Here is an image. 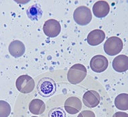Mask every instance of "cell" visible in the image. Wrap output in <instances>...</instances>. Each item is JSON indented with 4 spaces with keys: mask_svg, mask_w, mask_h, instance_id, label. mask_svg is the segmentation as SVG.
Instances as JSON below:
<instances>
[{
    "mask_svg": "<svg viewBox=\"0 0 128 117\" xmlns=\"http://www.w3.org/2000/svg\"><path fill=\"white\" fill-rule=\"evenodd\" d=\"M16 86L19 92L23 94H28L34 90L35 82L30 76L24 74L18 78L16 82Z\"/></svg>",
    "mask_w": 128,
    "mask_h": 117,
    "instance_id": "5",
    "label": "cell"
},
{
    "mask_svg": "<svg viewBox=\"0 0 128 117\" xmlns=\"http://www.w3.org/2000/svg\"><path fill=\"white\" fill-rule=\"evenodd\" d=\"M124 48V44L121 38L117 36H112L106 40L103 48L105 52L109 56H115L121 52Z\"/></svg>",
    "mask_w": 128,
    "mask_h": 117,
    "instance_id": "3",
    "label": "cell"
},
{
    "mask_svg": "<svg viewBox=\"0 0 128 117\" xmlns=\"http://www.w3.org/2000/svg\"><path fill=\"white\" fill-rule=\"evenodd\" d=\"M48 117H66V115L62 108L55 107L49 111Z\"/></svg>",
    "mask_w": 128,
    "mask_h": 117,
    "instance_id": "18",
    "label": "cell"
},
{
    "mask_svg": "<svg viewBox=\"0 0 128 117\" xmlns=\"http://www.w3.org/2000/svg\"><path fill=\"white\" fill-rule=\"evenodd\" d=\"M64 109L70 115H75L80 112L82 109V102L78 97L70 96L66 100Z\"/></svg>",
    "mask_w": 128,
    "mask_h": 117,
    "instance_id": "9",
    "label": "cell"
},
{
    "mask_svg": "<svg viewBox=\"0 0 128 117\" xmlns=\"http://www.w3.org/2000/svg\"><path fill=\"white\" fill-rule=\"evenodd\" d=\"M112 66L118 72H124L128 70V58L126 55H119L113 60Z\"/></svg>",
    "mask_w": 128,
    "mask_h": 117,
    "instance_id": "13",
    "label": "cell"
},
{
    "mask_svg": "<svg viewBox=\"0 0 128 117\" xmlns=\"http://www.w3.org/2000/svg\"><path fill=\"white\" fill-rule=\"evenodd\" d=\"M28 17L32 21H38L42 17L43 12L38 4H34L30 6L26 11Z\"/></svg>",
    "mask_w": 128,
    "mask_h": 117,
    "instance_id": "15",
    "label": "cell"
},
{
    "mask_svg": "<svg viewBox=\"0 0 128 117\" xmlns=\"http://www.w3.org/2000/svg\"><path fill=\"white\" fill-rule=\"evenodd\" d=\"M36 117V116H34V117Z\"/></svg>",
    "mask_w": 128,
    "mask_h": 117,
    "instance_id": "21",
    "label": "cell"
},
{
    "mask_svg": "<svg viewBox=\"0 0 128 117\" xmlns=\"http://www.w3.org/2000/svg\"><path fill=\"white\" fill-rule=\"evenodd\" d=\"M105 38V32L101 29H94L88 33L86 41L90 46H98L104 41Z\"/></svg>",
    "mask_w": 128,
    "mask_h": 117,
    "instance_id": "11",
    "label": "cell"
},
{
    "mask_svg": "<svg viewBox=\"0 0 128 117\" xmlns=\"http://www.w3.org/2000/svg\"><path fill=\"white\" fill-rule=\"evenodd\" d=\"M115 106L117 109L122 111H128V94L127 93L119 94L115 99Z\"/></svg>",
    "mask_w": 128,
    "mask_h": 117,
    "instance_id": "16",
    "label": "cell"
},
{
    "mask_svg": "<svg viewBox=\"0 0 128 117\" xmlns=\"http://www.w3.org/2000/svg\"><path fill=\"white\" fill-rule=\"evenodd\" d=\"M87 73L86 67L81 64H75L72 66L68 70L67 74V80L70 83L76 84L85 78Z\"/></svg>",
    "mask_w": 128,
    "mask_h": 117,
    "instance_id": "2",
    "label": "cell"
},
{
    "mask_svg": "<svg viewBox=\"0 0 128 117\" xmlns=\"http://www.w3.org/2000/svg\"><path fill=\"white\" fill-rule=\"evenodd\" d=\"M11 112L12 109L10 104L4 100H0V117H8Z\"/></svg>",
    "mask_w": 128,
    "mask_h": 117,
    "instance_id": "17",
    "label": "cell"
},
{
    "mask_svg": "<svg viewBox=\"0 0 128 117\" xmlns=\"http://www.w3.org/2000/svg\"><path fill=\"white\" fill-rule=\"evenodd\" d=\"M101 101L100 95L97 91L88 90L82 96V102L86 107L94 108L97 107Z\"/></svg>",
    "mask_w": 128,
    "mask_h": 117,
    "instance_id": "8",
    "label": "cell"
},
{
    "mask_svg": "<svg viewBox=\"0 0 128 117\" xmlns=\"http://www.w3.org/2000/svg\"><path fill=\"white\" fill-rule=\"evenodd\" d=\"M8 48L10 54L16 58L23 56L26 51L24 44L20 40H14L10 44Z\"/></svg>",
    "mask_w": 128,
    "mask_h": 117,
    "instance_id": "12",
    "label": "cell"
},
{
    "mask_svg": "<svg viewBox=\"0 0 128 117\" xmlns=\"http://www.w3.org/2000/svg\"><path fill=\"white\" fill-rule=\"evenodd\" d=\"M109 66L108 60L103 55H96L90 61V67L94 72L101 73L107 69Z\"/></svg>",
    "mask_w": 128,
    "mask_h": 117,
    "instance_id": "6",
    "label": "cell"
},
{
    "mask_svg": "<svg viewBox=\"0 0 128 117\" xmlns=\"http://www.w3.org/2000/svg\"><path fill=\"white\" fill-rule=\"evenodd\" d=\"M73 18L76 23L80 25H86L92 19L91 11L88 7L84 5L78 7L73 13Z\"/></svg>",
    "mask_w": 128,
    "mask_h": 117,
    "instance_id": "4",
    "label": "cell"
},
{
    "mask_svg": "<svg viewBox=\"0 0 128 117\" xmlns=\"http://www.w3.org/2000/svg\"><path fill=\"white\" fill-rule=\"evenodd\" d=\"M113 117H128V115L124 112H117L113 115Z\"/></svg>",
    "mask_w": 128,
    "mask_h": 117,
    "instance_id": "20",
    "label": "cell"
},
{
    "mask_svg": "<svg viewBox=\"0 0 128 117\" xmlns=\"http://www.w3.org/2000/svg\"><path fill=\"white\" fill-rule=\"evenodd\" d=\"M37 90L40 96L44 98L52 96L56 91V84L52 78L44 77L38 81Z\"/></svg>",
    "mask_w": 128,
    "mask_h": 117,
    "instance_id": "1",
    "label": "cell"
},
{
    "mask_svg": "<svg viewBox=\"0 0 128 117\" xmlns=\"http://www.w3.org/2000/svg\"><path fill=\"white\" fill-rule=\"evenodd\" d=\"M110 7L109 3L105 1H98L93 5L92 12L95 17L103 18L109 14Z\"/></svg>",
    "mask_w": 128,
    "mask_h": 117,
    "instance_id": "10",
    "label": "cell"
},
{
    "mask_svg": "<svg viewBox=\"0 0 128 117\" xmlns=\"http://www.w3.org/2000/svg\"><path fill=\"white\" fill-rule=\"evenodd\" d=\"M77 117H95V115L92 111L86 110L80 112Z\"/></svg>",
    "mask_w": 128,
    "mask_h": 117,
    "instance_id": "19",
    "label": "cell"
},
{
    "mask_svg": "<svg viewBox=\"0 0 128 117\" xmlns=\"http://www.w3.org/2000/svg\"><path fill=\"white\" fill-rule=\"evenodd\" d=\"M61 25L58 21L56 19H50L45 21L43 25L44 34L49 38H55L60 33Z\"/></svg>",
    "mask_w": 128,
    "mask_h": 117,
    "instance_id": "7",
    "label": "cell"
},
{
    "mask_svg": "<svg viewBox=\"0 0 128 117\" xmlns=\"http://www.w3.org/2000/svg\"><path fill=\"white\" fill-rule=\"evenodd\" d=\"M45 103L40 99H33L29 104L30 112L34 115H41L45 111Z\"/></svg>",
    "mask_w": 128,
    "mask_h": 117,
    "instance_id": "14",
    "label": "cell"
}]
</instances>
